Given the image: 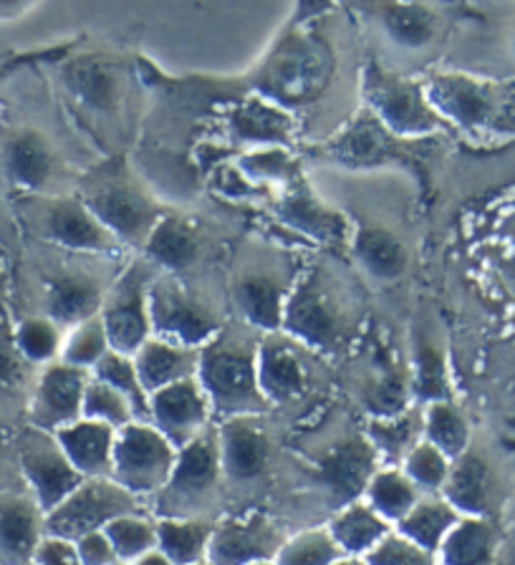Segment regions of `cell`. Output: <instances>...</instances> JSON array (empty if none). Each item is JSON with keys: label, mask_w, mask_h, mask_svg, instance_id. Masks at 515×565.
Here are the masks:
<instances>
[{"label": "cell", "mask_w": 515, "mask_h": 565, "mask_svg": "<svg viewBox=\"0 0 515 565\" xmlns=\"http://www.w3.org/2000/svg\"><path fill=\"white\" fill-rule=\"evenodd\" d=\"M341 561H346V555L339 543L334 541L328 525L311 527L304 530V533L286 537L278 558H275V563L283 565H332Z\"/></svg>", "instance_id": "obj_43"}, {"label": "cell", "mask_w": 515, "mask_h": 565, "mask_svg": "<svg viewBox=\"0 0 515 565\" xmlns=\"http://www.w3.org/2000/svg\"><path fill=\"white\" fill-rule=\"evenodd\" d=\"M424 88L445 124L450 121L467 131L498 127L511 106L508 88L458 71H440L428 78Z\"/></svg>", "instance_id": "obj_9"}, {"label": "cell", "mask_w": 515, "mask_h": 565, "mask_svg": "<svg viewBox=\"0 0 515 565\" xmlns=\"http://www.w3.org/2000/svg\"><path fill=\"white\" fill-rule=\"evenodd\" d=\"M198 379L212 404V414H261L269 399L258 384V341L233 329H220L200 347Z\"/></svg>", "instance_id": "obj_1"}, {"label": "cell", "mask_w": 515, "mask_h": 565, "mask_svg": "<svg viewBox=\"0 0 515 565\" xmlns=\"http://www.w3.org/2000/svg\"><path fill=\"white\" fill-rule=\"evenodd\" d=\"M212 527H216V523H210L206 518L159 515L157 545L162 547L170 563H202L208 561Z\"/></svg>", "instance_id": "obj_35"}, {"label": "cell", "mask_w": 515, "mask_h": 565, "mask_svg": "<svg viewBox=\"0 0 515 565\" xmlns=\"http://www.w3.org/2000/svg\"><path fill=\"white\" fill-rule=\"evenodd\" d=\"M407 388L410 384H407L402 369L395 366L392 359H381L377 374L364 386V402H367L371 417H389V414L407 409V399H410Z\"/></svg>", "instance_id": "obj_45"}, {"label": "cell", "mask_w": 515, "mask_h": 565, "mask_svg": "<svg viewBox=\"0 0 515 565\" xmlns=\"http://www.w3.org/2000/svg\"><path fill=\"white\" fill-rule=\"evenodd\" d=\"M351 253L375 280L392 282L410 268V250L395 230L381 225H359L351 233Z\"/></svg>", "instance_id": "obj_30"}, {"label": "cell", "mask_w": 515, "mask_h": 565, "mask_svg": "<svg viewBox=\"0 0 515 565\" xmlns=\"http://www.w3.org/2000/svg\"><path fill=\"white\" fill-rule=\"evenodd\" d=\"M440 494L460 515H485L491 505V470L481 457L465 449L463 455L452 459L445 488Z\"/></svg>", "instance_id": "obj_34"}, {"label": "cell", "mask_w": 515, "mask_h": 565, "mask_svg": "<svg viewBox=\"0 0 515 565\" xmlns=\"http://www.w3.org/2000/svg\"><path fill=\"white\" fill-rule=\"evenodd\" d=\"M420 498V488L399 465H379V470L371 475L367 484V492H364V500L392 525H397Z\"/></svg>", "instance_id": "obj_37"}, {"label": "cell", "mask_w": 515, "mask_h": 565, "mask_svg": "<svg viewBox=\"0 0 515 565\" xmlns=\"http://www.w3.org/2000/svg\"><path fill=\"white\" fill-rule=\"evenodd\" d=\"M458 520L460 512L438 492L422 494V498L412 505V510L407 512L395 527L402 530L407 537H412L417 545H422L424 551H430L434 555L442 541H445V535L450 533V527L455 525Z\"/></svg>", "instance_id": "obj_36"}, {"label": "cell", "mask_w": 515, "mask_h": 565, "mask_svg": "<svg viewBox=\"0 0 515 565\" xmlns=\"http://www.w3.org/2000/svg\"><path fill=\"white\" fill-rule=\"evenodd\" d=\"M258 384L269 404L296 402L306 392V359L286 331H269L258 341Z\"/></svg>", "instance_id": "obj_21"}, {"label": "cell", "mask_w": 515, "mask_h": 565, "mask_svg": "<svg viewBox=\"0 0 515 565\" xmlns=\"http://www.w3.org/2000/svg\"><path fill=\"white\" fill-rule=\"evenodd\" d=\"M392 527L395 525L381 518L364 498L336 508V515L328 520V530H332L334 541L339 543L346 561H364V555Z\"/></svg>", "instance_id": "obj_33"}, {"label": "cell", "mask_w": 515, "mask_h": 565, "mask_svg": "<svg viewBox=\"0 0 515 565\" xmlns=\"http://www.w3.org/2000/svg\"><path fill=\"white\" fill-rule=\"evenodd\" d=\"M137 510V494L114 480L112 475L84 477L56 508L46 512V533L76 541L88 530H99L124 512Z\"/></svg>", "instance_id": "obj_11"}, {"label": "cell", "mask_w": 515, "mask_h": 565, "mask_svg": "<svg viewBox=\"0 0 515 565\" xmlns=\"http://www.w3.org/2000/svg\"><path fill=\"white\" fill-rule=\"evenodd\" d=\"M367 437L381 465H402L407 452L422 439V412L402 409L389 417H371Z\"/></svg>", "instance_id": "obj_39"}, {"label": "cell", "mask_w": 515, "mask_h": 565, "mask_svg": "<svg viewBox=\"0 0 515 565\" xmlns=\"http://www.w3.org/2000/svg\"><path fill=\"white\" fill-rule=\"evenodd\" d=\"M153 280L155 265L145 258L129 263L106 290L102 318L112 349L135 353L153 335V308H149Z\"/></svg>", "instance_id": "obj_10"}, {"label": "cell", "mask_w": 515, "mask_h": 565, "mask_svg": "<svg viewBox=\"0 0 515 565\" xmlns=\"http://www.w3.org/2000/svg\"><path fill=\"white\" fill-rule=\"evenodd\" d=\"M43 227L53 243L76 253H114L122 245L82 198L51 200Z\"/></svg>", "instance_id": "obj_24"}, {"label": "cell", "mask_w": 515, "mask_h": 565, "mask_svg": "<svg viewBox=\"0 0 515 565\" xmlns=\"http://www.w3.org/2000/svg\"><path fill=\"white\" fill-rule=\"evenodd\" d=\"M61 84L82 109L109 117L117 114L124 96V76L117 61L102 53H82L61 66Z\"/></svg>", "instance_id": "obj_20"}, {"label": "cell", "mask_w": 515, "mask_h": 565, "mask_svg": "<svg viewBox=\"0 0 515 565\" xmlns=\"http://www.w3.org/2000/svg\"><path fill=\"white\" fill-rule=\"evenodd\" d=\"M88 376L92 371L71 366L61 359L43 366L31 399V427L56 431L82 417Z\"/></svg>", "instance_id": "obj_17"}, {"label": "cell", "mask_w": 515, "mask_h": 565, "mask_svg": "<svg viewBox=\"0 0 515 565\" xmlns=\"http://www.w3.org/2000/svg\"><path fill=\"white\" fill-rule=\"evenodd\" d=\"M212 404L198 376L180 379L149 394V422L182 447L210 427Z\"/></svg>", "instance_id": "obj_18"}, {"label": "cell", "mask_w": 515, "mask_h": 565, "mask_svg": "<svg viewBox=\"0 0 515 565\" xmlns=\"http://www.w3.org/2000/svg\"><path fill=\"white\" fill-rule=\"evenodd\" d=\"M15 343L29 364H41L46 366L51 361L59 359L61 343H64V335H61V326L53 321L51 316H31L23 318L13 331Z\"/></svg>", "instance_id": "obj_48"}, {"label": "cell", "mask_w": 515, "mask_h": 565, "mask_svg": "<svg viewBox=\"0 0 515 565\" xmlns=\"http://www.w3.org/2000/svg\"><path fill=\"white\" fill-rule=\"evenodd\" d=\"M422 437L455 459L470 445V424L455 404H450L448 399H434L424 404Z\"/></svg>", "instance_id": "obj_40"}, {"label": "cell", "mask_w": 515, "mask_h": 565, "mask_svg": "<svg viewBox=\"0 0 515 565\" xmlns=\"http://www.w3.org/2000/svg\"><path fill=\"white\" fill-rule=\"evenodd\" d=\"M493 545L495 533L487 520L481 515H460L438 547V553H434V561L448 565L487 563L493 558Z\"/></svg>", "instance_id": "obj_38"}, {"label": "cell", "mask_w": 515, "mask_h": 565, "mask_svg": "<svg viewBox=\"0 0 515 565\" xmlns=\"http://www.w3.org/2000/svg\"><path fill=\"white\" fill-rule=\"evenodd\" d=\"M379 455L367 435L346 437L318 459V488L334 508L364 498L371 475L379 470Z\"/></svg>", "instance_id": "obj_16"}, {"label": "cell", "mask_w": 515, "mask_h": 565, "mask_svg": "<svg viewBox=\"0 0 515 565\" xmlns=\"http://www.w3.org/2000/svg\"><path fill=\"white\" fill-rule=\"evenodd\" d=\"M104 530L109 535L114 551H117L119 563H137L139 555H145L149 547L157 545V523L139 515L137 510L114 518Z\"/></svg>", "instance_id": "obj_46"}, {"label": "cell", "mask_w": 515, "mask_h": 565, "mask_svg": "<svg viewBox=\"0 0 515 565\" xmlns=\"http://www.w3.org/2000/svg\"><path fill=\"white\" fill-rule=\"evenodd\" d=\"M334 76V51L314 33L291 31L255 76V92L275 104L296 109L324 92Z\"/></svg>", "instance_id": "obj_2"}, {"label": "cell", "mask_w": 515, "mask_h": 565, "mask_svg": "<svg viewBox=\"0 0 515 565\" xmlns=\"http://www.w3.org/2000/svg\"><path fill=\"white\" fill-rule=\"evenodd\" d=\"M46 533V512L31 494H11L0 502V553L11 561H31Z\"/></svg>", "instance_id": "obj_31"}, {"label": "cell", "mask_w": 515, "mask_h": 565, "mask_svg": "<svg viewBox=\"0 0 515 565\" xmlns=\"http://www.w3.org/2000/svg\"><path fill=\"white\" fill-rule=\"evenodd\" d=\"M106 290L88 273H61L49 282L46 316L59 326H76L102 313Z\"/></svg>", "instance_id": "obj_32"}, {"label": "cell", "mask_w": 515, "mask_h": 565, "mask_svg": "<svg viewBox=\"0 0 515 565\" xmlns=\"http://www.w3.org/2000/svg\"><path fill=\"white\" fill-rule=\"evenodd\" d=\"M18 462L25 484L43 512L59 505L66 494L84 480V475L71 465L53 431L31 427L18 439Z\"/></svg>", "instance_id": "obj_13"}, {"label": "cell", "mask_w": 515, "mask_h": 565, "mask_svg": "<svg viewBox=\"0 0 515 565\" xmlns=\"http://www.w3.org/2000/svg\"><path fill=\"white\" fill-rule=\"evenodd\" d=\"M412 392L424 404L434 399H448V366L438 343L422 335L414 351V379Z\"/></svg>", "instance_id": "obj_50"}, {"label": "cell", "mask_w": 515, "mask_h": 565, "mask_svg": "<svg viewBox=\"0 0 515 565\" xmlns=\"http://www.w3.org/2000/svg\"><path fill=\"white\" fill-rule=\"evenodd\" d=\"M145 258L155 265V268L180 276L188 273L195 263L200 260L202 243L198 235V227L188 220L177 215H165L157 220L153 233L147 235L145 245H141Z\"/></svg>", "instance_id": "obj_28"}, {"label": "cell", "mask_w": 515, "mask_h": 565, "mask_svg": "<svg viewBox=\"0 0 515 565\" xmlns=\"http://www.w3.org/2000/svg\"><path fill=\"white\" fill-rule=\"evenodd\" d=\"M452 457L442 452L430 439H420L402 459V470L420 488L422 494H438L445 488Z\"/></svg>", "instance_id": "obj_47"}, {"label": "cell", "mask_w": 515, "mask_h": 565, "mask_svg": "<svg viewBox=\"0 0 515 565\" xmlns=\"http://www.w3.org/2000/svg\"><path fill=\"white\" fill-rule=\"evenodd\" d=\"M82 417L99 419L104 424H112L114 429L124 427V424L139 419L135 404L124 396L117 386L104 382L99 376H88L86 392H84V414Z\"/></svg>", "instance_id": "obj_49"}, {"label": "cell", "mask_w": 515, "mask_h": 565, "mask_svg": "<svg viewBox=\"0 0 515 565\" xmlns=\"http://www.w3.org/2000/svg\"><path fill=\"white\" fill-rule=\"evenodd\" d=\"M434 555L407 537L402 530L392 527L381 541L364 555V563L375 565H424L432 563Z\"/></svg>", "instance_id": "obj_51"}, {"label": "cell", "mask_w": 515, "mask_h": 565, "mask_svg": "<svg viewBox=\"0 0 515 565\" xmlns=\"http://www.w3.org/2000/svg\"><path fill=\"white\" fill-rule=\"evenodd\" d=\"M76 553H78V563L84 565H109V563H119L117 551L106 535V530H88V533L76 537Z\"/></svg>", "instance_id": "obj_53"}, {"label": "cell", "mask_w": 515, "mask_h": 565, "mask_svg": "<svg viewBox=\"0 0 515 565\" xmlns=\"http://www.w3.org/2000/svg\"><path fill=\"white\" fill-rule=\"evenodd\" d=\"M293 282L269 268H245L233 282V300L255 331H281Z\"/></svg>", "instance_id": "obj_25"}, {"label": "cell", "mask_w": 515, "mask_h": 565, "mask_svg": "<svg viewBox=\"0 0 515 565\" xmlns=\"http://www.w3.org/2000/svg\"><path fill=\"white\" fill-rule=\"evenodd\" d=\"M92 374L104 379V382H109L112 386H117L119 392L135 404L137 417L149 419V392L145 388V384H141L135 356H132V353L109 349L99 359V364L92 369Z\"/></svg>", "instance_id": "obj_42"}, {"label": "cell", "mask_w": 515, "mask_h": 565, "mask_svg": "<svg viewBox=\"0 0 515 565\" xmlns=\"http://www.w3.org/2000/svg\"><path fill=\"white\" fill-rule=\"evenodd\" d=\"M25 369H29V361H25L21 349H18L15 335L0 329V388L3 392H18V388H23Z\"/></svg>", "instance_id": "obj_52"}, {"label": "cell", "mask_w": 515, "mask_h": 565, "mask_svg": "<svg viewBox=\"0 0 515 565\" xmlns=\"http://www.w3.org/2000/svg\"><path fill=\"white\" fill-rule=\"evenodd\" d=\"M109 349L112 341L109 333H106L104 318L102 313H96L82 323L71 326V331L64 335V343H61L59 359L71 366L92 371Z\"/></svg>", "instance_id": "obj_41"}, {"label": "cell", "mask_w": 515, "mask_h": 565, "mask_svg": "<svg viewBox=\"0 0 515 565\" xmlns=\"http://www.w3.org/2000/svg\"><path fill=\"white\" fill-rule=\"evenodd\" d=\"M349 329V306L324 270H308L293 280L281 331L301 347L328 353L341 347Z\"/></svg>", "instance_id": "obj_4"}, {"label": "cell", "mask_w": 515, "mask_h": 565, "mask_svg": "<svg viewBox=\"0 0 515 565\" xmlns=\"http://www.w3.org/2000/svg\"><path fill=\"white\" fill-rule=\"evenodd\" d=\"M238 167L255 184H283V190H286L293 182L301 180V164L281 145L255 147L253 152L241 157Z\"/></svg>", "instance_id": "obj_44"}, {"label": "cell", "mask_w": 515, "mask_h": 565, "mask_svg": "<svg viewBox=\"0 0 515 565\" xmlns=\"http://www.w3.org/2000/svg\"><path fill=\"white\" fill-rule=\"evenodd\" d=\"M220 465L230 482H255L271 467V437L258 414L223 417L218 427Z\"/></svg>", "instance_id": "obj_19"}, {"label": "cell", "mask_w": 515, "mask_h": 565, "mask_svg": "<svg viewBox=\"0 0 515 565\" xmlns=\"http://www.w3.org/2000/svg\"><path fill=\"white\" fill-rule=\"evenodd\" d=\"M177 445L149 419H135L114 437L112 477L137 498L155 494L170 480Z\"/></svg>", "instance_id": "obj_7"}, {"label": "cell", "mask_w": 515, "mask_h": 565, "mask_svg": "<svg viewBox=\"0 0 515 565\" xmlns=\"http://www.w3.org/2000/svg\"><path fill=\"white\" fill-rule=\"evenodd\" d=\"M361 94L369 109L404 139H428L445 127V119L432 106L424 84L399 76L377 61L364 66Z\"/></svg>", "instance_id": "obj_6"}, {"label": "cell", "mask_w": 515, "mask_h": 565, "mask_svg": "<svg viewBox=\"0 0 515 565\" xmlns=\"http://www.w3.org/2000/svg\"><path fill=\"white\" fill-rule=\"evenodd\" d=\"M25 3H29V0H0V15L18 13Z\"/></svg>", "instance_id": "obj_55"}, {"label": "cell", "mask_w": 515, "mask_h": 565, "mask_svg": "<svg viewBox=\"0 0 515 565\" xmlns=\"http://www.w3.org/2000/svg\"><path fill=\"white\" fill-rule=\"evenodd\" d=\"M223 477L218 429L208 427L177 447L170 480L155 494L159 515L206 518V512L216 505Z\"/></svg>", "instance_id": "obj_5"}, {"label": "cell", "mask_w": 515, "mask_h": 565, "mask_svg": "<svg viewBox=\"0 0 515 565\" xmlns=\"http://www.w3.org/2000/svg\"><path fill=\"white\" fill-rule=\"evenodd\" d=\"M8 182L23 192H46L59 174V154L51 139L33 127L13 129L3 141Z\"/></svg>", "instance_id": "obj_23"}, {"label": "cell", "mask_w": 515, "mask_h": 565, "mask_svg": "<svg viewBox=\"0 0 515 565\" xmlns=\"http://www.w3.org/2000/svg\"><path fill=\"white\" fill-rule=\"evenodd\" d=\"M132 356H135L139 379L149 394L172 382H180V379L198 376L200 349L162 339V335H149Z\"/></svg>", "instance_id": "obj_29"}, {"label": "cell", "mask_w": 515, "mask_h": 565, "mask_svg": "<svg viewBox=\"0 0 515 565\" xmlns=\"http://www.w3.org/2000/svg\"><path fill=\"white\" fill-rule=\"evenodd\" d=\"M417 141L422 139H404L395 135L369 106H364L357 117L322 149V157L339 167H349V170L402 164L420 174L424 157L412 152Z\"/></svg>", "instance_id": "obj_8"}, {"label": "cell", "mask_w": 515, "mask_h": 565, "mask_svg": "<svg viewBox=\"0 0 515 565\" xmlns=\"http://www.w3.org/2000/svg\"><path fill=\"white\" fill-rule=\"evenodd\" d=\"M53 435H56L61 449L71 459V465L84 477L112 475L114 437H117V429L112 424L78 417L76 422L59 427Z\"/></svg>", "instance_id": "obj_27"}, {"label": "cell", "mask_w": 515, "mask_h": 565, "mask_svg": "<svg viewBox=\"0 0 515 565\" xmlns=\"http://www.w3.org/2000/svg\"><path fill=\"white\" fill-rule=\"evenodd\" d=\"M230 137L251 147H286L293 137V117L286 106L265 96H251L238 104L228 117Z\"/></svg>", "instance_id": "obj_26"}, {"label": "cell", "mask_w": 515, "mask_h": 565, "mask_svg": "<svg viewBox=\"0 0 515 565\" xmlns=\"http://www.w3.org/2000/svg\"><path fill=\"white\" fill-rule=\"evenodd\" d=\"M275 217L286 227L296 230L298 235L322 245L349 243L354 233L344 212L328 207L324 200H318L316 192L304 182V177L283 190L278 205H275Z\"/></svg>", "instance_id": "obj_22"}, {"label": "cell", "mask_w": 515, "mask_h": 565, "mask_svg": "<svg viewBox=\"0 0 515 565\" xmlns=\"http://www.w3.org/2000/svg\"><path fill=\"white\" fill-rule=\"evenodd\" d=\"M31 561L43 563V565H76L78 563L76 541H71L66 535L43 533L39 545H35Z\"/></svg>", "instance_id": "obj_54"}, {"label": "cell", "mask_w": 515, "mask_h": 565, "mask_svg": "<svg viewBox=\"0 0 515 565\" xmlns=\"http://www.w3.org/2000/svg\"><path fill=\"white\" fill-rule=\"evenodd\" d=\"M351 11L381 29L402 51H428L445 33V21L420 0H344Z\"/></svg>", "instance_id": "obj_14"}, {"label": "cell", "mask_w": 515, "mask_h": 565, "mask_svg": "<svg viewBox=\"0 0 515 565\" xmlns=\"http://www.w3.org/2000/svg\"><path fill=\"white\" fill-rule=\"evenodd\" d=\"M283 543H286V537H283L278 525L263 512L225 518L212 527L208 563H275Z\"/></svg>", "instance_id": "obj_15"}, {"label": "cell", "mask_w": 515, "mask_h": 565, "mask_svg": "<svg viewBox=\"0 0 515 565\" xmlns=\"http://www.w3.org/2000/svg\"><path fill=\"white\" fill-rule=\"evenodd\" d=\"M149 308H153V333L185 343V347L200 349L223 329L206 300L185 288L172 273L155 276Z\"/></svg>", "instance_id": "obj_12"}, {"label": "cell", "mask_w": 515, "mask_h": 565, "mask_svg": "<svg viewBox=\"0 0 515 565\" xmlns=\"http://www.w3.org/2000/svg\"><path fill=\"white\" fill-rule=\"evenodd\" d=\"M78 198L94 210V215L109 227V233L122 245L139 247V250L157 220L165 215L162 205L129 174L127 167L117 162L88 177Z\"/></svg>", "instance_id": "obj_3"}]
</instances>
